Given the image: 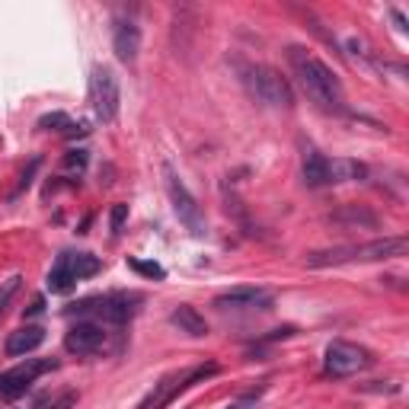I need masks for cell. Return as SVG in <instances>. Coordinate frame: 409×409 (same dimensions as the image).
I'll list each match as a JSON object with an SVG mask.
<instances>
[{
    "instance_id": "30bf717a",
    "label": "cell",
    "mask_w": 409,
    "mask_h": 409,
    "mask_svg": "<svg viewBox=\"0 0 409 409\" xmlns=\"http://www.w3.org/2000/svg\"><path fill=\"white\" fill-rule=\"evenodd\" d=\"M64 349L70 355H96V351L106 349V332H102L99 323L80 320V323H74L64 332Z\"/></svg>"
},
{
    "instance_id": "9c48e42d",
    "label": "cell",
    "mask_w": 409,
    "mask_h": 409,
    "mask_svg": "<svg viewBox=\"0 0 409 409\" xmlns=\"http://www.w3.org/2000/svg\"><path fill=\"white\" fill-rule=\"evenodd\" d=\"M368 364H371V355L361 349V345L342 342V339H336V342L326 345V371H329L332 377L358 374V371H364Z\"/></svg>"
},
{
    "instance_id": "52a82bcc",
    "label": "cell",
    "mask_w": 409,
    "mask_h": 409,
    "mask_svg": "<svg viewBox=\"0 0 409 409\" xmlns=\"http://www.w3.org/2000/svg\"><path fill=\"white\" fill-rule=\"evenodd\" d=\"M89 99H93L96 109V119L99 121H115L119 119V106H121V87H119V77H115L112 67L99 64L93 67V77H89Z\"/></svg>"
},
{
    "instance_id": "d4e9b609",
    "label": "cell",
    "mask_w": 409,
    "mask_h": 409,
    "mask_svg": "<svg viewBox=\"0 0 409 409\" xmlns=\"http://www.w3.org/2000/svg\"><path fill=\"white\" fill-rule=\"evenodd\" d=\"M256 400H259V393H246V396L234 400L230 406H224V409H253V406H256Z\"/></svg>"
},
{
    "instance_id": "7402d4cb",
    "label": "cell",
    "mask_w": 409,
    "mask_h": 409,
    "mask_svg": "<svg viewBox=\"0 0 409 409\" xmlns=\"http://www.w3.org/2000/svg\"><path fill=\"white\" fill-rule=\"evenodd\" d=\"M19 281H23V278H19V275H13V278L4 285V291H0V317H4L6 307H10V298L19 291Z\"/></svg>"
},
{
    "instance_id": "ba28073f",
    "label": "cell",
    "mask_w": 409,
    "mask_h": 409,
    "mask_svg": "<svg viewBox=\"0 0 409 409\" xmlns=\"http://www.w3.org/2000/svg\"><path fill=\"white\" fill-rule=\"evenodd\" d=\"M51 368H58V361H51V358H26L23 364L4 371L0 374V400H19V396H26L29 387L36 383V377H42Z\"/></svg>"
},
{
    "instance_id": "ffe728a7",
    "label": "cell",
    "mask_w": 409,
    "mask_h": 409,
    "mask_svg": "<svg viewBox=\"0 0 409 409\" xmlns=\"http://www.w3.org/2000/svg\"><path fill=\"white\" fill-rule=\"evenodd\" d=\"M128 266H131L138 275H144V278H157V281H160V278H166V268L160 266V262H151V259H134V256H131V259H128Z\"/></svg>"
},
{
    "instance_id": "5b68a950",
    "label": "cell",
    "mask_w": 409,
    "mask_h": 409,
    "mask_svg": "<svg viewBox=\"0 0 409 409\" xmlns=\"http://www.w3.org/2000/svg\"><path fill=\"white\" fill-rule=\"evenodd\" d=\"M163 185H166V195H170L173 211H176L179 224H185V230H189L192 236H204V234H208V224H204V214H202V208H198L195 195L185 189V182L179 179V173L173 170L170 163H163Z\"/></svg>"
},
{
    "instance_id": "7c38bea8",
    "label": "cell",
    "mask_w": 409,
    "mask_h": 409,
    "mask_svg": "<svg viewBox=\"0 0 409 409\" xmlns=\"http://www.w3.org/2000/svg\"><path fill=\"white\" fill-rule=\"evenodd\" d=\"M112 48L121 64H131L141 51V29L131 19H115L112 26Z\"/></svg>"
},
{
    "instance_id": "ac0fdd59",
    "label": "cell",
    "mask_w": 409,
    "mask_h": 409,
    "mask_svg": "<svg viewBox=\"0 0 409 409\" xmlns=\"http://www.w3.org/2000/svg\"><path fill=\"white\" fill-rule=\"evenodd\" d=\"M67 259H70V272H74L77 281L93 278V275L102 268L99 256H93V253H67Z\"/></svg>"
},
{
    "instance_id": "6da1fadb",
    "label": "cell",
    "mask_w": 409,
    "mask_h": 409,
    "mask_svg": "<svg viewBox=\"0 0 409 409\" xmlns=\"http://www.w3.org/2000/svg\"><path fill=\"white\" fill-rule=\"evenodd\" d=\"M288 58H291V67H294V74H298L304 93L310 96L320 109H326V112H342L345 93H342V83L332 74L329 64L320 61L317 55H310V51L300 48V45H291Z\"/></svg>"
},
{
    "instance_id": "484cf974",
    "label": "cell",
    "mask_w": 409,
    "mask_h": 409,
    "mask_svg": "<svg viewBox=\"0 0 409 409\" xmlns=\"http://www.w3.org/2000/svg\"><path fill=\"white\" fill-rule=\"evenodd\" d=\"M42 310H45V298H36V300H32V307H29L26 313H29V317H38Z\"/></svg>"
},
{
    "instance_id": "4fadbf2b",
    "label": "cell",
    "mask_w": 409,
    "mask_h": 409,
    "mask_svg": "<svg viewBox=\"0 0 409 409\" xmlns=\"http://www.w3.org/2000/svg\"><path fill=\"white\" fill-rule=\"evenodd\" d=\"M42 342H45L42 326H23V329H16V332L6 336L4 349H6V355H10V358H23V355H29V351H36Z\"/></svg>"
},
{
    "instance_id": "44dd1931",
    "label": "cell",
    "mask_w": 409,
    "mask_h": 409,
    "mask_svg": "<svg viewBox=\"0 0 409 409\" xmlns=\"http://www.w3.org/2000/svg\"><path fill=\"white\" fill-rule=\"evenodd\" d=\"M38 128H45V131H64V128H74V125H70V119L64 112H48L38 119Z\"/></svg>"
},
{
    "instance_id": "603a6c76",
    "label": "cell",
    "mask_w": 409,
    "mask_h": 409,
    "mask_svg": "<svg viewBox=\"0 0 409 409\" xmlns=\"http://www.w3.org/2000/svg\"><path fill=\"white\" fill-rule=\"evenodd\" d=\"M128 221V204H112V214H109V224H112V234H121V227H125Z\"/></svg>"
},
{
    "instance_id": "277c9868",
    "label": "cell",
    "mask_w": 409,
    "mask_h": 409,
    "mask_svg": "<svg viewBox=\"0 0 409 409\" xmlns=\"http://www.w3.org/2000/svg\"><path fill=\"white\" fill-rule=\"evenodd\" d=\"M243 80H246L253 99H259L262 106H268V109H291L294 106L291 83L281 77V70L268 67V64H253Z\"/></svg>"
},
{
    "instance_id": "3957f363",
    "label": "cell",
    "mask_w": 409,
    "mask_h": 409,
    "mask_svg": "<svg viewBox=\"0 0 409 409\" xmlns=\"http://www.w3.org/2000/svg\"><path fill=\"white\" fill-rule=\"evenodd\" d=\"M217 371L221 368H217L214 361L198 364V368H185V371H173V374H166L160 383H153V390L141 400L138 409H166L179 393H182V390L195 387L198 381H208V377H214Z\"/></svg>"
},
{
    "instance_id": "5bb4252c",
    "label": "cell",
    "mask_w": 409,
    "mask_h": 409,
    "mask_svg": "<svg viewBox=\"0 0 409 409\" xmlns=\"http://www.w3.org/2000/svg\"><path fill=\"white\" fill-rule=\"evenodd\" d=\"M170 323L179 326V332H185V336H192V339L208 336V323H204V317L189 304H179L176 310L170 313Z\"/></svg>"
},
{
    "instance_id": "2e32d148",
    "label": "cell",
    "mask_w": 409,
    "mask_h": 409,
    "mask_svg": "<svg viewBox=\"0 0 409 409\" xmlns=\"http://www.w3.org/2000/svg\"><path fill=\"white\" fill-rule=\"evenodd\" d=\"M74 285H77V278H74V272H70V259H67V253H61L58 262L51 266L48 278H45V288H48L51 294H67V291H74Z\"/></svg>"
},
{
    "instance_id": "cb8c5ba5",
    "label": "cell",
    "mask_w": 409,
    "mask_h": 409,
    "mask_svg": "<svg viewBox=\"0 0 409 409\" xmlns=\"http://www.w3.org/2000/svg\"><path fill=\"white\" fill-rule=\"evenodd\" d=\"M64 166H70V170H83V166H87V151H67L64 153Z\"/></svg>"
},
{
    "instance_id": "8fae6325",
    "label": "cell",
    "mask_w": 409,
    "mask_h": 409,
    "mask_svg": "<svg viewBox=\"0 0 409 409\" xmlns=\"http://www.w3.org/2000/svg\"><path fill=\"white\" fill-rule=\"evenodd\" d=\"M217 310H268L272 307V294L266 288H234L214 298Z\"/></svg>"
},
{
    "instance_id": "7a4b0ae2",
    "label": "cell",
    "mask_w": 409,
    "mask_h": 409,
    "mask_svg": "<svg viewBox=\"0 0 409 409\" xmlns=\"http://www.w3.org/2000/svg\"><path fill=\"white\" fill-rule=\"evenodd\" d=\"M409 253L406 236H383V240H371L361 246H336V249H320V253L307 256L310 268L323 266H339V262H377V259H396V256Z\"/></svg>"
},
{
    "instance_id": "8992f818",
    "label": "cell",
    "mask_w": 409,
    "mask_h": 409,
    "mask_svg": "<svg viewBox=\"0 0 409 409\" xmlns=\"http://www.w3.org/2000/svg\"><path fill=\"white\" fill-rule=\"evenodd\" d=\"M134 304H141V298L138 294H106V298H87V300H80V304H70L67 307V313L70 317H87V313H96V317H102L106 323H115V326H121V323H128V320L138 313V307Z\"/></svg>"
},
{
    "instance_id": "d6986e66",
    "label": "cell",
    "mask_w": 409,
    "mask_h": 409,
    "mask_svg": "<svg viewBox=\"0 0 409 409\" xmlns=\"http://www.w3.org/2000/svg\"><path fill=\"white\" fill-rule=\"evenodd\" d=\"M332 221H339V224H364V227H377V217L371 214V211L358 208V204H349V208L336 211V214H332Z\"/></svg>"
},
{
    "instance_id": "e0dca14e",
    "label": "cell",
    "mask_w": 409,
    "mask_h": 409,
    "mask_svg": "<svg viewBox=\"0 0 409 409\" xmlns=\"http://www.w3.org/2000/svg\"><path fill=\"white\" fill-rule=\"evenodd\" d=\"M304 182L310 185V189H323V185H329V173H326V157L317 151H310L304 157Z\"/></svg>"
},
{
    "instance_id": "9a60e30c",
    "label": "cell",
    "mask_w": 409,
    "mask_h": 409,
    "mask_svg": "<svg viewBox=\"0 0 409 409\" xmlns=\"http://www.w3.org/2000/svg\"><path fill=\"white\" fill-rule=\"evenodd\" d=\"M326 173H329V185L332 182H358V179L368 176V166L358 163V160H349V157H336V160L326 157Z\"/></svg>"
}]
</instances>
